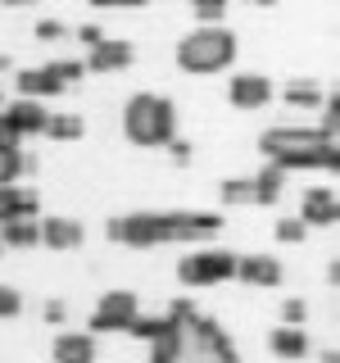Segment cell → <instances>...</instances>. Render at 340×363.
I'll return each instance as SVG.
<instances>
[{
  "label": "cell",
  "mask_w": 340,
  "mask_h": 363,
  "mask_svg": "<svg viewBox=\"0 0 340 363\" xmlns=\"http://www.w3.org/2000/svg\"><path fill=\"white\" fill-rule=\"evenodd\" d=\"M132 5H145V0H132Z\"/></svg>",
  "instance_id": "e575fe53"
},
{
  "label": "cell",
  "mask_w": 340,
  "mask_h": 363,
  "mask_svg": "<svg viewBox=\"0 0 340 363\" xmlns=\"http://www.w3.org/2000/svg\"><path fill=\"white\" fill-rule=\"evenodd\" d=\"M64 32H68V28H64L60 18H41V23H37V37H41V41H55V37H64Z\"/></svg>",
  "instance_id": "484cf974"
},
{
  "label": "cell",
  "mask_w": 340,
  "mask_h": 363,
  "mask_svg": "<svg viewBox=\"0 0 340 363\" xmlns=\"http://www.w3.org/2000/svg\"><path fill=\"white\" fill-rule=\"evenodd\" d=\"M136 313H141V304H136L132 291H109L105 300H100V309L91 313V327H96V332H128Z\"/></svg>",
  "instance_id": "52a82bcc"
},
{
  "label": "cell",
  "mask_w": 340,
  "mask_h": 363,
  "mask_svg": "<svg viewBox=\"0 0 340 363\" xmlns=\"http://www.w3.org/2000/svg\"><path fill=\"white\" fill-rule=\"evenodd\" d=\"M232 60H236V37L218 23H200L196 32H186L177 41V64L186 73H218Z\"/></svg>",
  "instance_id": "277c9868"
},
{
  "label": "cell",
  "mask_w": 340,
  "mask_h": 363,
  "mask_svg": "<svg viewBox=\"0 0 340 363\" xmlns=\"http://www.w3.org/2000/svg\"><path fill=\"white\" fill-rule=\"evenodd\" d=\"M0 5H32V0H0Z\"/></svg>",
  "instance_id": "1f68e13d"
},
{
  "label": "cell",
  "mask_w": 340,
  "mask_h": 363,
  "mask_svg": "<svg viewBox=\"0 0 340 363\" xmlns=\"http://www.w3.org/2000/svg\"><path fill=\"white\" fill-rule=\"evenodd\" d=\"M236 277L249 286H277L281 281V264L272 255H241L236 259Z\"/></svg>",
  "instance_id": "7c38bea8"
},
{
  "label": "cell",
  "mask_w": 340,
  "mask_h": 363,
  "mask_svg": "<svg viewBox=\"0 0 340 363\" xmlns=\"http://www.w3.org/2000/svg\"><path fill=\"white\" fill-rule=\"evenodd\" d=\"M222 227L218 213H159V245L164 241H200Z\"/></svg>",
  "instance_id": "8992f818"
},
{
  "label": "cell",
  "mask_w": 340,
  "mask_h": 363,
  "mask_svg": "<svg viewBox=\"0 0 340 363\" xmlns=\"http://www.w3.org/2000/svg\"><path fill=\"white\" fill-rule=\"evenodd\" d=\"M82 223L77 218H41V245H55V250H77L82 245Z\"/></svg>",
  "instance_id": "5bb4252c"
},
{
  "label": "cell",
  "mask_w": 340,
  "mask_h": 363,
  "mask_svg": "<svg viewBox=\"0 0 340 363\" xmlns=\"http://www.w3.org/2000/svg\"><path fill=\"white\" fill-rule=\"evenodd\" d=\"M0 105H5V96H0Z\"/></svg>",
  "instance_id": "d590c367"
},
{
  "label": "cell",
  "mask_w": 340,
  "mask_h": 363,
  "mask_svg": "<svg viewBox=\"0 0 340 363\" xmlns=\"http://www.w3.org/2000/svg\"><path fill=\"white\" fill-rule=\"evenodd\" d=\"M249 182H254V204H272V200L281 196V182H286V168H277V164H264V168H259V173L249 177Z\"/></svg>",
  "instance_id": "ac0fdd59"
},
{
  "label": "cell",
  "mask_w": 340,
  "mask_h": 363,
  "mask_svg": "<svg viewBox=\"0 0 340 363\" xmlns=\"http://www.w3.org/2000/svg\"><path fill=\"white\" fill-rule=\"evenodd\" d=\"M37 241H41V218H9V223H0V245L28 250Z\"/></svg>",
  "instance_id": "e0dca14e"
},
{
  "label": "cell",
  "mask_w": 340,
  "mask_h": 363,
  "mask_svg": "<svg viewBox=\"0 0 340 363\" xmlns=\"http://www.w3.org/2000/svg\"><path fill=\"white\" fill-rule=\"evenodd\" d=\"M168 145H173V155L181 159V164H186V159H191V145H186V141H177V136H173V141H168Z\"/></svg>",
  "instance_id": "f546056e"
},
{
  "label": "cell",
  "mask_w": 340,
  "mask_h": 363,
  "mask_svg": "<svg viewBox=\"0 0 340 363\" xmlns=\"http://www.w3.org/2000/svg\"><path fill=\"white\" fill-rule=\"evenodd\" d=\"M0 68H9V60H5V55H0Z\"/></svg>",
  "instance_id": "836d02e7"
},
{
  "label": "cell",
  "mask_w": 340,
  "mask_h": 363,
  "mask_svg": "<svg viewBox=\"0 0 340 363\" xmlns=\"http://www.w3.org/2000/svg\"><path fill=\"white\" fill-rule=\"evenodd\" d=\"M0 150H5V145H0Z\"/></svg>",
  "instance_id": "8d00e7d4"
},
{
  "label": "cell",
  "mask_w": 340,
  "mask_h": 363,
  "mask_svg": "<svg viewBox=\"0 0 340 363\" xmlns=\"http://www.w3.org/2000/svg\"><path fill=\"white\" fill-rule=\"evenodd\" d=\"M128 64H132V45L118 41V37H100L91 45V60H86L91 73H118V68H128Z\"/></svg>",
  "instance_id": "30bf717a"
},
{
  "label": "cell",
  "mask_w": 340,
  "mask_h": 363,
  "mask_svg": "<svg viewBox=\"0 0 340 363\" xmlns=\"http://www.w3.org/2000/svg\"><path fill=\"white\" fill-rule=\"evenodd\" d=\"M177 277L186 286H213V281H232L236 277V255L232 250H200V255H186L177 264Z\"/></svg>",
  "instance_id": "5b68a950"
},
{
  "label": "cell",
  "mask_w": 340,
  "mask_h": 363,
  "mask_svg": "<svg viewBox=\"0 0 340 363\" xmlns=\"http://www.w3.org/2000/svg\"><path fill=\"white\" fill-rule=\"evenodd\" d=\"M55 73H60V82H64V86H73V82H82L86 64H77V60H55Z\"/></svg>",
  "instance_id": "603a6c76"
},
{
  "label": "cell",
  "mask_w": 340,
  "mask_h": 363,
  "mask_svg": "<svg viewBox=\"0 0 340 363\" xmlns=\"http://www.w3.org/2000/svg\"><path fill=\"white\" fill-rule=\"evenodd\" d=\"M91 5H100V9H109V5H132V0H91Z\"/></svg>",
  "instance_id": "4dcf8cb0"
},
{
  "label": "cell",
  "mask_w": 340,
  "mask_h": 363,
  "mask_svg": "<svg viewBox=\"0 0 340 363\" xmlns=\"http://www.w3.org/2000/svg\"><path fill=\"white\" fill-rule=\"evenodd\" d=\"M281 318H286V327H300L304 323V304L300 300H286V304H281Z\"/></svg>",
  "instance_id": "4316f807"
},
{
  "label": "cell",
  "mask_w": 340,
  "mask_h": 363,
  "mask_svg": "<svg viewBox=\"0 0 340 363\" xmlns=\"http://www.w3.org/2000/svg\"><path fill=\"white\" fill-rule=\"evenodd\" d=\"M227 100H232L236 109H264L272 100V82L264 73H236L232 82H227Z\"/></svg>",
  "instance_id": "ba28073f"
},
{
  "label": "cell",
  "mask_w": 340,
  "mask_h": 363,
  "mask_svg": "<svg viewBox=\"0 0 340 363\" xmlns=\"http://www.w3.org/2000/svg\"><path fill=\"white\" fill-rule=\"evenodd\" d=\"M0 250H5V245H0Z\"/></svg>",
  "instance_id": "74e56055"
},
{
  "label": "cell",
  "mask_w": 340,
  "mask_h": 363,
  "mask_svg": "<svg viewBox=\"0 0 340 363\" xmlns=\"http://www.w3.org/2000/svg\"><path fill=\"white\" fill-rule=\"evenodd\" d=\"M249 5H277V0H249Z\"/></svg>",
  "instance_id": "d6a6232c"
},
{
  "label": "cell",
  "mask_w": 340,
  "mask_h": 363,
  "mask_svg": "<svg viewBox=\"0 0 340 363\" xmlns=\"http://www.w3.org/2000/svg\"><path fill=\"white\" fill-rule=\"evenodd\" d=\"M304 232H309V227H304L300 218H281V223H277V241H286V245L304 241Z\"/></svg>",
  "instance_id": "cb8c5ba5"
},
{
  "label": "cell",
  "mask_w": 340,
  "mask_h": 363,
  "mask_svg": "<svg viewBox=\"0 0 340 363\" xmlns=\"http://www.w3.org/2000/svg\"><path fill=\"white\" fill-rule=\"evenodd\" d=\"M340 218V200L332 196L327 186H313L304 191V204H300V223L304 227H332Z\"/></svg>",
  "instance_id": "9c48e42d"
},
{
  "label": "cell",
  "mask_w": 340,
  "mask_h": 363,
  "mask_svg": "<svg viewBox=\"0 0 340 363\" xmlns=\"http://www.w3.org/2000/svg\"><path fill=\"white\" fill-rule=\"evenodd\" d=\"M123 132H128L136 145H168L177 136V109H173V100L154 96V91L132 96L128 109H123Z\"/></svg>",
  "instance_id": "3957f363"
},
{
  "label": "cell",
  "mask_w": 340,
  "mask_h": 363,
  "mask_svg": "<svg viewBox=\"0 0 340 363\" xmlns=\"http://www.w3.org/2000/svg\"><path fill=\"white\" fill-rule=\"evenodd\" d=\"M164 336L150 340V363H241L232 340L213 318H204L196 304H173L164 313Z\"/></svg>",
  "instance_id": "6da1fadb"
},
{
  "label": "cell",
  "mask_w": 340,
  "mask_h": 363,
  "mask_svg": "<svg viewBox=\"0 0 340 363\" xmlns=\"http://www.w3.org/2000/svg\"><path fill=\"white\" fill-rule=\"evenodd\" d=\"M268 350L281 359H304L309 354V336H304V327H277L268 336Z\"/></svg>",
  "instance_id": "2e32d148"
},
{
  "label": "cell",
  "mask_w": 340,
  "mask_h": 363,
  "mask_svg": "<svg viewBox=\"0 0 340 363\" xmlns=\"http://www.w3.org/2000/svg\"><path fill=\"white\" fill-rule=\"evenodd\" d=\"M14 86L23 100H41V96H55V91H64L60 73H55V64H41V68H23L14 73Z\"/></svg>",
  "instance_id": "8fae6325"
},
{
  "label": "cell",
  "mask_w": 340,
  "mask_h": 363,
  "mask_svg": "<svg viewBox=\"0 0 340 363\" xmlns=\"http://www.w3.org/2000/svg\"><path fill=\"white\" fill-rule=\"evenodd\" d=\"M9 218H41V200L32 191L0 186V223H9Z\"/></svg>",
  "instance_id": "9a60e30c"
},
{
  "label": "cell",
  "mask_w": 340,
  "mask_h": 363,
  "mask_svg": "<svg viewBox=\"0 0 340 363\" xmlns=\"http://www.w3.org/2000/svg\"><path fill=\"white\" fill-rule=\"evenodd\" d=\"M259 150L277 168H336L340 145L322 128H268L259 136Z\"/></svg>",
  "instance_id": "7a4b0ae2"
},
{
  "label": "cell",
  "mask_w": 340,
  "mask_h": 363,
  "mask_svg": "<svg viewBox=\"0 0 340 363\" xmlns=\"http://www.w3.org/2000/svg\"><path fill=\"white\" fill-rule=\"evenodd\" d=\"M50 354H55V363H96V336L64 332V336H55Z\"/></svg>",
  "instance_id": "4fadbf2b"
},
{
  "label": "cell",
  "mask_w": 340,
  "mask_h": 363,
  "mask_svg": "<svg viewBox=\"0 0 340 363\" xmlns=\"http://www.w3.org/2000/svg\"><path fill=\"white\" fill-rule=\"evenodd\" d=\"M86 128H82V118L77 113H50L45 118V136H55V141H77Z\"/></svg>",
  "instance_id": "ffe728a7"
},
{
  "label": "cell",
  "mask_w": 340,
  "mask_h": 363,
  "mask_svg": "<svg viewBox=\"0 0 340 363\" xmlns=\"http://www.w3.org/2000/svg\"><path fill=\"white\" fill-rule=\"evenodd\" d=\"M191 9L200 14V23H218L227 14V0H191Z\"/></svg>",
  "instance_id": "7402d4cb"
},
{
  "label": "cell",
  "mask_w": 340,
  "mask_h": 363,
  "mask_svg": "<svg viewBox=\"0 0 340 363\" xmlns=\"http://www.w3.org/2000/svg\"><path fill=\"white\" fill-rule=\"evenodd\" d=\"M281 96H286L290 100V105H304V109H317V105H322V86H317V82H309V77H295V82H286V91H281Z\"/></svg>",
  "instance_id": "d6986e66"
},
{
  "label": "cell",
  "mask_w": 340,
  "mask_h": 363,
  "mask_svg": "<svg viewBox=\"0 0 340 363\" xmlns=\"http://www.w3.org/2000/svg\"><path fill=\"white\" fill-rule=\"evenodd\" d=\"M23 309V295L14 286H0V318H14Z\"/></svg>",
  "instance_id": "d4e9b609"
},
{
  "label": "cell",
  "mask_w": 340,
  "mask_h": 363,
  "mask_svg": "<svg viewBox=\"0 0 340 363\" xmlns=\"http://www.w3.org/2000/svg\"><path fill=\"white\" fill-rule=\"evenodd\" d=\"M222 200L227 204H254V182L249 177H227L222 182Z\"/></svg>",
  "instance_id": "44dd1931"
},
{
  "label": "cell",
  "mask_w": 340,
  "mask_h": 363,
  "mask_svg": "<svg viewBox=\"0 0 340 363\" xmlns=\"http://www.w3.org/2000/svg\"><path fill=\"white\" fill-rule=\"evenodd\" d=\"M77 37H82L86 45H96L100 37H105V32H100V28H96V23H86V28H77Z\"/></svg>",
  "instance_id": "f1b7e54d"
},
{
  "label": "cell",
  "mask_w": 340,
  "mask_h": 363,
  "mask_svg": "<svg viewBox=\"0 0 340 363\" xmlns=\"http://www.w3.org/2000/svg\"><path fill=\"white\" fill-rule=\"evenodd\" d=\"M41 313H45V323H64V313H68V309H64L60 300H45V309H41Z\"/></svg>",
  "instance_id": "83f0119b"
}]
</instances>
